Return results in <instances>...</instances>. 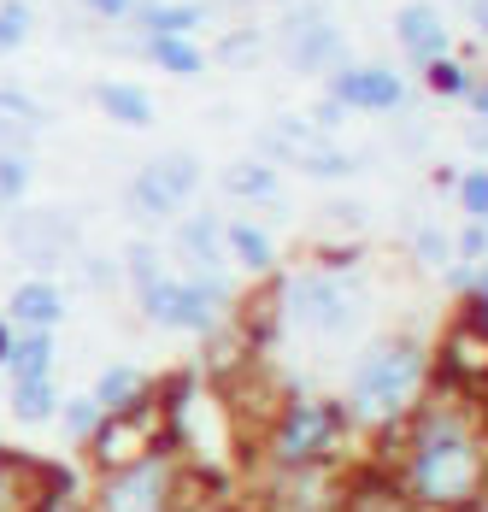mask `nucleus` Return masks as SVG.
Masks as SVG:
<instances>
[{
	"label": "nucleus",
	"mask_w": 488,
	"mask_h": 512,
	"mask_svg": "<svg viewBox=\"0 0 488 512\" xmlns=\"http://www.w3.org/2000/svg\"><path fill=\"white\" fill-rule=\"evenodd\" d=\"M406 477L418 489V501L430 507H471L488 483V454L477 430L465 424V412L430 407L412 430V454H406Z\"/></svg>",
	"instance_id": "obj_1"
},
{
	"label": "nucleus",
	"mask_w": 488,
	"mask_h": 512,
	"mask_svg": "<svg viewBox=\"0 0 488 512\" xmlns=\"http://www.w3.org/2000/svg\"><path fill=\"white\" fill-rule=\"evenodd\" d=\"M418 383H424V348L406 336H383L359 354L353 377H347V412L359 424H394L412 407Z\"/></svg>",
	"instance_id": "obj_2"
},
{
	"label": "nucleus",
	"mask_w": 488,
	"mask_h": 512,
	"mask_svg": "<svg viewBox=\"0 0 488 512\" xmlns=\"http://www.w3.org/2000/svg\"><path fill=\"white\" fill-rule=\"evenodd\" d=\"M283 307H289V324L312 330V336H347L365 318V295L330 271H294L283 283Z\"/></svg>",
	"instance_id": "obj_3"
},
{
	"label": "nucleus",
	"mask_w": 488,
	"mask_h": 512,
	"mask_svg": "<svg viewBox=\"0 0 488 512\" xmlns=\"http://www.w3.org/2000/svg\"><path fill=\"white\" fill-rule=\"evenodd\" d=\"M100 512H177V465L142 454L100 477Z\"/></svg>",
	"instance_id": "obj_4"
},
{
	"label": "nucleus",
	"mask_w": 488,
	"mask_h": 512,
	"mask_svg": "<svg viewBox=\"0 0 488 512\" xmlns=\"http://www.w3.org/2000/svg\"><path fill=\"white\" fill-rule=\"evenodd\" d=\"M195 189H200V159L183 154V148H171V154L147 159L142 171H136L130 206L142 218H171V212H183V206L195 201Z\"/></svg>",
	"instance_id": "obj_5"
},
{
	"label": "nucleus",
	"mask_w": 488,
	"mask_h": 512,
	"mask_svg": "<svg viewBox=\"0 0 488 512\" xmlns=\"http://www.w3.org/2000/svg\"><path fill=\"white\" fill-rule=\"evenodd\" d=\"M159 418H165V412H153L147 401H136V407H124V412H106L100 430L89 436L100 465L112 471V465L142 460V454H159Z\"/></svg>",
	"instance_id": "obj_6"
},
{
	"label": "nucleus",
	"mask_w": 488,
	"mask_h": 512,
	"mask_svg": "<svg viewBox=\"0 0 488 512\" xmlns=\"http://www.w3.org/2000/svg\"><path fill=\"white\" fill-rule=\"evenodd\" d=\"M59 489H71V477L48 471L30 454H0V512H42Z\"/></svg>",
	"instance_id": "obj_7"
},
{
	"label": "nucleus",
	"mask_w": 488,
	"mask_h": 512,
	"mask_svg": "<svg viewBox=\"0 0 488 512\" xmlns=\"http://www.w3.org/2000/svg\"><path fill=\"white\" fill-rule=\"evenodd\" d=\"M330 101L342 112H394V106H406V83L389 65H342L330 83Z\"/></svg>",
	"instance_id": "obj_8"
},
{
	"label": "nucleus",
	"mask_w": 488,
	"mask_h": 512,
	"mask_svg": "<svg viewBox=\"0 0 488 512\" xmlns=\"http://www.w3.org/2000/svg\"><path fill=\"white\" fill-rule=\"evenodd\" d=\"M342 436V412L336 407H294L277 430V460L283 465H312L330 442Z\"/></svg>",
	"instance_id": "obj_9"
},
{
	"label": "nucleus",
	"mask_w": 488,
	"mask_h": 512,
	"mask_svg": "<svg viewBox=\"0 0 488 512\" xmlns=\"http://www.w3.org/2000/svg\"><path fill=\"white\" fill-rule=\"evenodd\" d=\"M394 36H400V48L412 53L418 65H436L447 59V24H441V12L430 0H412V6H400V18H394Z\"/></svg>",
	"instance_id": "obj_10"
},
{
	"label": "nucleus",
	"mask_w": 488,
	"mask_h": 512,
	"mask_svg": "<svg viewBox=\"0 0 488 512\" xmlns=\"http://www.w3.org/2000/svg\"><path fill=\"white\" fill-rule=\"evenodd\" d=\"M12 248L30 254L36 265H48V259H59L71 248V224L59 212H18L12 218Z\"/></svg>",
	"instance_id": "obj_11"
},
{
	"label": "nucleus",
	"mask_w": 488,
	"mask_h": 512,
	"mask_svg": "<svg viewBox=\"0 0 488 512\" xmlns=\"http://www.w3.org/2000/svg\"><path fill=\"white\" fill-rule=\"evenodd\" d=\"M342 53H347V42H342V30H330V24H300L294 30V42H289V65L294 71H342Z\"/></svg>",
	"instance_id": "obj_12"
},
{
	"label": "nucleus",
	"mask_w": 488,
	"mask_h": 512,
	"mask_svg": "<svg viewBox=\"0 0 488 512\" xmlns=\"http://www.w3.org/2000/svg\"><path fill=\"white\" fill-rule=\"evenodd\" d=\"M12 318H18L24 330H53V324L65 318V289H53L48 277L18 283V289H12Z\"/></svg>",
	"instance_id": "obj_13"
},
{
	"label": "nucleus",
	"mask_w": 488,
	"mask_h": 512,
	"mask_svg": "<svg viewBox=\"0 0 488 512\" xmlns=\"http://www.w3.org/2000/svg\"><path fill=\"white\" fill-rule=\"evenodd\" d=\"M12 383H53V330H24L6 348Z\"/></svg>",
	"instance_id": "obj_14"
},
{
	"label": "nucleus",
	"mask_w": 488,
	"mask_h": 512,
	"mask_svg": "<svg viewBox=\"0 0 488 512\" xmlns=\"http://www.w3.org/2000/svg\"><path fill=\"white\" fill-rule=\"evenodd\" d=\"M177 248L195 259V277H218L224 271V224L206 212V218H189L177 230Z\"/></svg>",
	"instance_id": "obj_15"
},
{
	"label": "nucleus",
	"mask_w": 488,
	"mask_h": 512,
	"mask_svg": "<svg viewBox=\"0 0 488 512\" xmlns=\"http://www.w3.org/2000/svg\"><path fill=\"white\" fill-rule=\"evenodd\" d=\"M224 254L236 259L242 271H253V277H265L271 265H277V242L259 230V224H247V218H236V224H224Z\"/></svg>",
	"instance_id": "obj_16"
},
{
	"label": "nucleus",
	"mask_w": 488,
	"mask_h": 512,
	"mask_svg": "<svg viewBox=\"0 0 488 512\" xmlns=\"http://www.w3.org/2000/svg\"><path fill=\"white\" fill-rule=\"evenodd\" d=\"M136 18L153 36H189L206 24V6L200 0H147V6H136Z\"/></svg>",
	"instance_id": "obj_17"
},
{
	"label": "nucleus",
	"mask_w": 488,
	"mask_h": 512,
	"mask_svg": "<svg viewBox=\"0 0 488 512\" xmlns=\"http://www.w3.org/2000/svg\"><path fill=\"white\" fill-rule=\"evenodd\" d=\"M95 101L112 124H130V130H147L153 124V101H147V89H136V83H100Z\"/></svg>",
	"instance_id": "obj_18"
},
{
	"label": "nucleus",
	"mask_w": 488,
	"mask_h": 512,
	"mask_svg": "<svg viewBox=\"0 0 488 512\" xmlns=\"http://www.w3.org/2000/svg\"><path fill=\"white\" fill-rule=\"evenodd\" d=\"M100 412H124V407H136L142 401V371L136 365H106L95 377V395H89Z\"/></svg>",
	"instance_id": "obj_19"
},
{
	"label": "nucleus",
	"mask_w": 488,
	"mask_h": 512,
	"mask_svg": "<svg viewBox=\"0 0 488 512\" xmlns=\"http://www.w3.org/2000/svg\"><path fill=\"white\" fill-rule=\"evenodd\" d=\"M224 189L236 201H277V171L265 159H236V165H224Z\"/></svg>",
	"instance_id": "obj_20"
},
{
	"label": "nucleus",
	"mask_w": 488,
	"mask_h": 512,
	"mask_svg": "<svg viewBox=\"0 0 488 512\" xmlns=\"http://www.w3.org/2000/svg\"><path fill=\"white\" fill-rule=\"evenodd\" d=\"M147 59H153L159 71H171V77H195V71H206V53H200L189 36H147Z\"/></svg>",
	"instance_id": "obj_21"
},
{
	"label": "nucleus",
	"mask_w": 488,
	"mask_h": 512,
	"mask_svg": "<svg viewBox=\"0 0 488 512\" xmlns=\"http://www.w3.org/2000/svg\"><path fill=\"white\" fill-rule=\"evenodd\" d=\"M6 407L18 424H48V418H59V395H53V383H12Z\"/></svg>",
	"instance_id": "obj_22"
},
{
	"label": "nucleus",
	"mask_w": 488,
	"mask_h": 512,
	"mask_svg": "<svg viewBox=\"0 0 488 512\" xmlns=\"http://www.w3.org/2000/svg\"><path fill=\"white\" fill-rule=\"evenodd\" d=\"M424 83H430V95H441V101H465V95H471V71H465L459 59L424 65Z\"/></svg>",
	"instance_id": "obj_23"
},
{
	"label": "nucleus",
	"mask_w": 488,
	"mask_h": 512,
	"mask_svg": "<svg viewBox=\"0 0 488 512\" xmlns=\"http://www.w3.org/2000/svg\"><path fill=\"white\" fill-rule=\"evenodd\" d=\"M30 24H36V12L24 0H0V53L24 48L30 42Z\"/></svg>",
	"instance_id": "obj_24"
},
{
	"label": "nucleus",
	"mask_w": 488,
	"mask_h": 512,
	"mask_svg": "<svg viewBox=\"0 0 488 512\" xmlns=\"http://www.w3.org/2000/svg\"><path fill=\"white\" fill-rule=\"evenodd\" d=\"M100 418H106V412H100L89 395H71V401H65V436H71V442H89L100 430Z\"/></svg>",
	"instance_id": "obj_25"
},
{
	"label": "nucleus",
	"mask_w": 488,
	"mask_h": 512,
	"mask_svg": "<svg viewBox=\"0 0 488 512\" xmlns=\"http://www.w3.org/2000/svg\"><path fill=\"white\" fill-rule=\"evenodd\" d=\"M294 165H300L306 177H347V171H353V159L336 154V148H306V154H294Z\"/></svg>",
	"instance_id": "obj_26"
},
{
	"label": "nucleus",
	"mask_w": 488,
	"mask_h": 512,
	"mask_svg": "<svg viewBox=\"0 0 488 512\" xmlns=\"http://www.w3.org/2000/svg\"><path fill=\"white\" fill-rule=\"evenodd\" d=\"M30 189V159L24 154H0V206H12Z\"/></svg>",
	"instance_id": "obj_27"
},
{
	"label": "nucleus",
	"mask_w": 488,
	"mask_h": 512,
	"mask_svg": "<svg viewBox=\"0 0 488 512\" xmlns=\"http://www.w3.org/2000/svg\"><path fill=\"white\" fill-rule=\"evenodd\" d=\"M459 206L471 212V224H488V171H465L459 177Z\"/></svg>",
	"instance_id": "obj_28"
},
{
	"label": "nucleus",
	"mask_w": 488,
	"mask_h": 512,
	"mask_svg": "<svg viewBox=\"0 0 488 512\" xmlns=\"http://www.w3.org/2000/svg\"><path fill=\"white\" fill-rule=\"evenodd\" d=\"M347 512H412V501H400L394 489H371V483H365V489L347 501Z\"/></svg>",
	"instance_id": "obj_29"
},
{
	"label": "nucleus",
	"mask_w": 488,
	"mask_h": 512,
	"mask_svg": "<svg viewBox=\"0 0 488 512\" xmlns=\"http://www.w3.org/2000/svg\"><path fill=\"white\" fill-rule=\"evenodd\" d=\"M0 118H24V124H42V106L30 101V95H18V89H0Z\"/></svg>",
	"instance_id": "obj_30"
},
{
	"label": "nucleus",
	"mask_w": 488,
	"mask_h": 512,
	"mask_svg": "<svg viewBox=\"0 0 488 512\" xmlns=\"http://www.w3.org/2000/svg\"><path fill=\"white\" fill-rule=\"evenodd\" d=\"M418 254H424V265H447V254H453V242H447L441 230H418Z\"/></svg>",
	"instance_id": "obj_31"
},
{
	"label": "nucleus",
	"mask_w": 488,
	"mask_h": 512,
	"mask_svg": "<svg viewBox=\"0 0 488 512\" xmlns=\"http://www.w3.org/2000/svg\"><path fill=\"white\" fill-rule=\"evenodd\" d=\"M218 53H224L230 65H242V59H253V53H259V36H247V30H242V36H230Z\"/></svg>",
	"instance_id": "obj_32"
},
{
	"label": "nucleus",
	"mask_w": 488,
	"mask_h": 512,
	"mask_svg": "<svg viewBox=\"0 0 488 512\" xmlns=\"http://www.w3.org/2000/svg\"><path fill=\"white\" fill-rule=\"evenodd\" d=\"M459 254H465V259H483L488 254V224H471V230L459 236Z\"/></svg>",
	"instance_id": "obj_33"
},
{
	"label": "nucleus",
	"mask_w": 488,
	"mask_h": 512,
	"mask_svg": "<svg viewBox=\"0 0 488 512\" xmlns=\"http://www.w3.org/2000/svg\"><path fill=\"white\" fill-rule=\"evenodd\" d=\"M89 6H95L100 18H130L136 12V0H89Z\"/></svg>",
	"instance_id": "obj_34"
},
{
	"label": "nucleus",
	"mask_w": 488,
	"mask_h": 512,
	"mask_svg": "<svg viewBox=\"0 0 488 512\" xmlns=\"http://www.w3.org/2000/svg\"><path fill=\"white\" fill-rule=\"evenodd\" d=\"M465 101L477 106V118L488 124V83H471V95H465Z\"/></svg>",
	"instance_id": "obj_35"
},
{
	"label": "nucleus",
	"mask_w": 488,
	"mask_h": 512,
	"mask_svg": "<svg viewBox=\"0 0 488 512\" xmlns=\"http://www.w3.org/2000/svg\"><path fill=\"white\" fill-rule=\"evenodd\" d=\"M471 289H477V307L488 312V265H483V271H471Z\"/></svg>",
	"instance_id": "obj_36"
},
{
	"label": "nucleus",
	"mask_w": 488,
	"mask_h": 512,
	"mask_svg": "<svg viewBox=\"0 0 488 512\" xmlns=\"http://www.w3.org/2000/svg\"><path fill=\"white\" fill-rule=\"evenodd\" d=\"M336 118H342V106H336V101L318 106V124H324V130H336Z\"/></svg>",
	"instance_id": "obj_37"
},
{
	"label": "nucleus",
	"mask_w": 488,
	"mask_h": 512,
	"mask_svg": "<svg viewBox=\"0 0 488 512\" xmlns=\"http://www.w3.org/2000/svg\"><path fill=\"white\" fill-rule=\"evenodd\" d=\"M471 24L488 36V0H471Z\"/></svg>",
	"instance_id": "obj_38"
},
{
	"label": "nucleus",
	"mask_w": 488,
	"mask_h": 512,
	"mask_svg": "<svg viewBox=\"0 0 488 512\" xmlns=\"http://www.w3.org/2000/svg\"><path fill=\"white\" fill-rule=\"evenodd\" d=\"M6 348H12V330L0 324V365H6Z\"/></svg>",
	"instance_id": "obj_39"
},
{
	"label": "nucleus",
	"mask_w": 488,
	"mask_h": 512,
	"mask_svg": "<svg viewBox=\"0 0 488 512\" xmlns=\"http://www.w3.org/2000/svg\"><path fill=\"white\" fill-rule=\"evenodd\" d=\"M471 148H488V124L483 130H471Z\"/></svg>",
	"instance_id": "obj_40"
},
{
	"label": "nucleus",
	"mask_w": 488,
	"mask_h": 512,
	"mask_svg": "<svg viewBox=\"0 0 488 512\" xmlns=\"http://www.w3.org/2000/svg\"><path fill=\"white\" fill-rule=\"evenodd\" d=\"M477 512H488V507H477Z\"/></svg>",
	"instance_id": "obj_41"
}]
</instances>
